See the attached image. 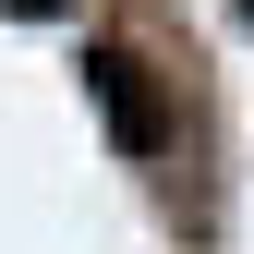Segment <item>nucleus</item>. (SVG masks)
<instances>
[{"mask_svg":"<svg viewBox=\"0 0 254 254\" xmlns=\"http://www.w3.org/2000/svg\"><path fill=\"white\" fill-rule=\"evenodd\" d=\"M0 12H61V0H0Z\"/></svg>","mask_w":254,"mask_h":254,"instance_id":"2","label":"nucleus"},{"mask_svg":"<svg viewBox=\"0 0 254 254\" xmlns=\"http://www.w3.org/2000/svg\"><path fill=\"white\" fill-rule=\"evenodd\" d=\"M73 73H85V109L109 121V145H121V157H182V85L157 73L133 37H85Z\"/></svg>","mask_w":254,"mask_h":254,"instance_id":"1","label":"nucleus"},{"mask_svg":"<svg viewBox=\"0 0 254 254\" xmlns=\"http://www.w3.org/2000/svg\"><path fill=\"white\" fill-rule=\"evenodd\" d=\"M242 12H254V0H242Z\"/></svg>","mask_w":254,"mask_h":254,"instance_id":"3","label":"nucleus"}]
</instances>
